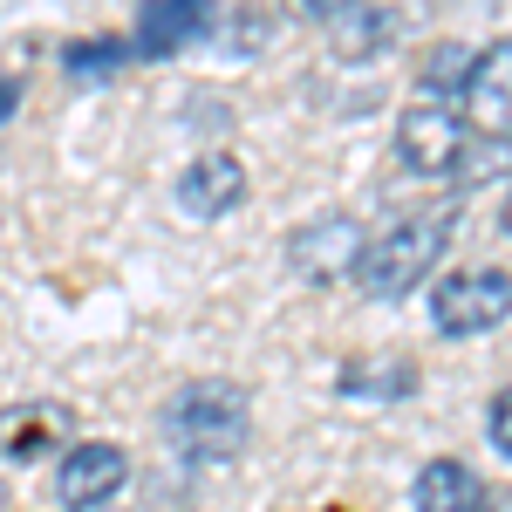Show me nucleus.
<instances>
[{
    "label": "nucleus",
    "mask_w": 512,
    "mask_h": 512,
    "mask_svg": "<svg viewBox=\"0 0 512 512\" xmlns=\"http://www.w3.org/2000/svg\"><path fill=\"white\" fill-rule=\"evenodd\" d=\"M472 512H499V506H485V499H478V506H472Z\"/></svg>",
    "instance_id": "obj_20"
},
{
    "label": "nucleus",
    "mask_w": 512,
    "mask_h": 512,
    "mask_svg": "<svg viewBox=\"0 0 512 512\" xmlns=\"http://www.w3.org/2000/svg\"><path fill=\"white\" fill-rule=\"evenodd\" d=\"M465 69H472V48H465V41H431V55H424V69H417L424 103H444L451 89H465Z\"/></svg>",
    "instance_id": "obj_12"
},
{
    "label": "nucleus",
    "mask_w": 512,
    "mask_h": 512,
    "mask_svg": "<svg viewBox=\"0 0 512 512\" xmlns=\"http://www.w3.org/2000/svg\"><path fill=\"white\" fill-rule=\"evenodd\" d=\"M485 431H492V451L512 458V410H506V396H492V403H485Z\"/></svg>",
    "instance_id": "obj_17"
},
{
    "label": "nucleus",
    "mask_w": 512,
    "mask_h": 512,
    "mask_svg": "<svg viewBox=\"0 0 512 512\" xmlns=\"http://www.w3.org/2000/svg\"><path fill=\"white\" fill-rule=\"evenodd\" d=\"M410 383H417L410 362H349V369H342V390H349V396H376V403L403 396Z\"/></svg>",
    "instance_id": "obj_13"
},
{
    "label": "nucleus",
    "mask_w": 512,
    "mask_h": 512,
    "mask_svg": "<svg viewBox=\"0 0 512 512\" xmlns=\"http://www.w3.org/2000/svg\"><path fill=\"white\" fill-rule=\"evenodd\" d=\"M212 21H219L212 0H151V7L137 14V48H144V55H178V48H192V41L212 35Z\"/></svg>",
    "instance_id": "obj_9"
},
{
    "label": "nucleus",
    "mask_w": 512,
    "mask_h": 512,
    "mask_svg": "<svg viewBox=\"0 0 512 512\" xmlns=\"http://www.w3.org/2000/svg\"><path fill=\"white\" fill-rule=\"evenodd\" d=\"M55 431H62L55 410H28V417L7 431V451H14V458H41V444H55Z\"/></svg>",
    "instance_id": "obj_15"
},
{
    "label": "nucleus",
    "mask_w": 512,
    "mask_h": 512,
    "mask_svg": "<svg viewBox=\"0 0 512 512\" xmlns=\"http://www.w3.org/2000/svg\"><path fill=\"white\" fill-rule=\"evenodd\" d=\"M267 41H274V14H260V7H246L239 28H226V48H239V55H260Z\"/></svg>",
    "instance_id": "obj_16"
},
{
    "label": "nucleus",
    "mask_w": 512,
    "mask_h": 512,
    "mask_svg": "<svg viewBox=\"0 0 512 512\" xmlns=\"http://www.w3.org/2000/svg\"><path fill=\"white\" fill-rule=\"evenodd\" d=\"M239 198H246V164L226 158V151L185 164V178H178V205H185L192 219H226Z\"/></svg>",
    "instance_id": "obj_10"
},
{
    "label": "nucleus",
    "mask_w": 512,
    "mask_h": 512,
    "mask_svg": "<svg viewBox=\"0 0 512 512\" xmlns=\"http://www.w3.org/2000/svg\"><path fill=\"white\" fill-rule=\"evenodd\" d=\"M506 308H512L506 267H472V274H451L431 287V321L444 335H485L506 321Z\"/></svg>",
    "instance_id": "obj_4"
},
{
    "label": "nucleus",
    "mask_w": 512,
    "mask_h": 512,
    "mask_svg": "<svg viewBox=\"0 0 512 512\" xmlns=\"http://www.w3.org/2000/svg\"><path fill=\"white\" fill-rule=\"evenodd\" d=\"M130 485V451L123 444H69L55 458V506L62 512H103Z\"/></svg>",
    "instance_id": "obj_6"
},
{
    "label": "nucleus",
    "mask_w": 512,
    "mask_h": 512,
    "mask_svg": "<svg viewBox=\"0 0 512 512\" xmlns=\"http://www.w3.org/2000/svg\"><path fill=\"white\" fill-rule=\"evenodd\" d=\"M444 246H451V212L396 219L390 233H376L369 246H362L355 280H362V294L396 301V294H410V287H424V280H431V267L444 260Z\"/></svg>",
    "instance_id": "obj_2"
},
{
    "label": "nucleus",
    "mask_w": 512,
    "mask_h": 512,
    "mask_svg": "<svg viewBox=\"0 0 512 512\" xmlns=\"http://www.w3.org/2000/svg\"><path fill=\"white\" fill-rule=\"evenodd\" d=\"M485 499V485H478L472 465H458V458H431L417 485H410V506L417 512H472Z\"/></svg>",
    "instance_id": "obj_11"
},
{
    "label": "nucleus",
    "mask_w": 512,
    "mask_h": 512,
    "mask_svg": "<svg viewBox=\"0 0 512 512\" xmlns=\"http://www.w3.org/2000/svg\"><path fill=\"white\" fill-rule=\"evenodd\" d=\"M512 48L506 41H492L485 55H472V69H465V123H478L492 144H506V123H512Z\"/></svg>",
    "instance_id": "obj_8"
},
{
    "label": "nucleus",
    "mask_w": 512,
    "mask_h": 512,
    "mask_svg": "<svg viewBox=\"0 0 512 512\" xmlns=\"http://www.w3.org/2000/svg\"><path fill=\"white\" fill-rule=\"evenodd\" d=\"M14 96H21V89H14V82H7V89H0V117H7V110H14Z\"/></svg>",
    "instance_id": "obj_19"
},
{
    "label": "nucleus",
    "mask_w": 512,
    "mask_h": 512,
    "mask_svg": "<svg viewBox=\"0 0 512 512\" xmlns=\"http://www.w3.org/2000/svg\"><path fill=\"white\" fill-rule=\"evenodd\" d=\"M117 62H123L117 41H69V48H62V69H69L76 82H110Z\"/></svg>",
    "instance_id": "obj_14"
},
{
    "label": "nucleus",
    "mask_w": 512,
    "mask_h": 512,
    "mask_svg": "<svg viewBox=\"0 0 512 512\" xmlns=\"http://www.w3.org/2000/svg\"><path fill=\"white\" fill-rule=\"evenodd\" d=\"M294 7H301V14H308V21H328V14H342V7H349V0H294Z\"/></svg>",
    "instance_id": "obj_18"
},
{
    "label": "nucleus",
    "mask_w": 512,
    "mask_h": 512,
    "mask_svg": "<svg viewBox=\"0 0 512 512\" xmlns=\"http://www.w3.org/2000/svg\"><path fill=\"white\" fill-rule=\"evenodd\" d=\"M362 246H369V233H362V219H355V212H321V219H308V226H294L287 260H294V274H301V280L335 287V280L355 274Z\"/></svg>",
    "instance_id": "obj_5"
},
{
    "label": "nucleus",
    "mask_w": 512,
    "mask_h": 512,
    "mask_svg": "<svg viewBox=\"0 0 512 512\" xmlns=\"http://www.w3.org/2000/svg\"><path fill=\"white\" fill-rule=\"evenodd\" d=\"M472 151V123L458 117L451 103H410L403 117H396V158L410 164L417 178H444V171H458Z\"/></svg>",
    "instance_id": "obj_3"
},
{
    "label": "nucleus",
    "mask_w": 512,
    "mask_h": 512,
    "mask_svg": "<svg viewBox=\"0 0 512 512\" xmlns=\"http://www.w3.org/2000/svg\"><path fill=\"white\" fill-rule=\"evenodd\" d=\"M246 437H253V403L226 376L185 383V390L164 403V444L185 465H226V458L246 451Z\"/></svg>",
    "instance_id": "obj_1"
},
{
    "label": "nucleus",
    "mask_w": 512,
    "mask_h": 512,
    "mask_svg": "<svg viewBox=\"0 0 512 512\" xmlns=\"http://www.w3.org/2000/svg\"><path fill=\"white\" fill-rule=\"evenodd\" d=\"M417 0H349L342 14H328V55L335 62H376L390 55L410 28Z\"/></svg>",
    "instance_id": "obj_7"
}]
</instances>
